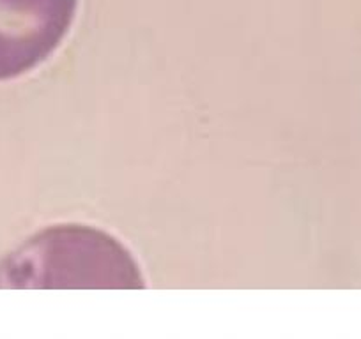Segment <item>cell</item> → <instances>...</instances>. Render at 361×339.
I'll return each instance as SVG.
<instances>
[{"instance_id":"obj_2","label":"cell","mask_w":361,"mask_h":339,"mask_svg":"<svg viewBox=\"0 0 361 339\" xmlns=\"http://www.w3.org/2000/svg\"><path fill=\"white\" fill-rule=\"evenodd\" d=\"M80 0H0V82L48 60L68 37Z\"/></svg>"},{"instance_id":"obj_1","label":"cell","mask_w":361,"mask_h":339,"mask_svg":"<svg viewBox=\"0 0 361 339\" xmlns=\"http://www.w3.org/2000/svg\"><path fill=\"white\" fill-rule=\"evenodd\" d=\"M34 286L48 288H142L144 278L131 252L112 235L80 224L41 234L30 244Z\"/></svg>"}]
</instances>
